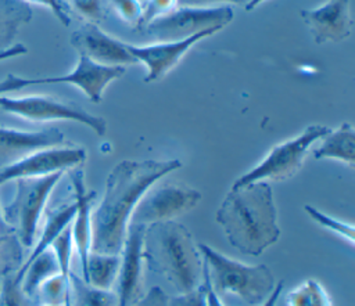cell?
<instances>
[{"label": "cell", "instance_id": "cell-37", "mask_svg": "<svg viewBox=\"0 0 355 306\" xmlns=\"http://www.w3.org/2000/svg\"><path fill=\"white\" fill-rule=\"evenodd\" d=\"M202 284L205 287V298H207V306H225L223 300H220V298L212 291V288L208 284V280L205 278L204 273H202Z\"/></svg>", "mask_w": 355, "mask_h": 306}, {"label": "cell", "instance_id": "cell-17", "mask_svg": "<svg viewBox=\"0 0 355 306\" xmlns=\"http://www.w3.org/2000/svg\"><path fill=\"white\" fill-rule=\"evenodd\" d=\"M71 181L75 191V204L76 210L73 219L71 222V233L73 246L78 252L82 276L86 271L87 258L90 253V238H92V204L96 198L94 191H87L85 186L83 172L80 169H75L71 173Z\"/></svg>", "mask_w": 355, "mask_h": 306}, {"label": "cell", "instance_id": "cell-34", "mask_svg": "<svg viewBox=\"0 0 355 306\" xmlns=\"http://www.w3.org/2000/svg\"><path fill=\"white\" fill-rule=\"evenodd\" d=\"M26 3H35V4H40V6H46L49 7L53 14L61 21L62 25L68 26L69 25V15H68V10L64 4L62 0H24Z\"/></svg>", "mask_w": 355, "mask_h": 306}, {"label": "cell", "instance_id": "cell-26", "mask_svg": "<svg viewBox=\"0 0 355 306\" xmlns=\"http://www.w3.org/2000/svg\"><path fill=\"white\" fill-rule=\"evenodd\" d=\"M33 299L37 305H58L71 306V287L69 277L57 273L47 278L37 288Z\"/></svg>", "mask_w": 355, "mask_h": 306}, {"label": "cell", "instance_id": "cell-6", "mask_svg": "<svg viewBox=\"0 0 355 306\" xmlns=\"http://www.w3.org/2000/svg\"><path fill=\"white\" fill-rule=\"evenodd\" d=\"M330 130V127L323 125L306 126L295 137L272 147L265 158L236 179L232 187H240L254 181H284L291 179L301 169L309 148Z\"/></svg>", "mask_w": 355, "mask_h": 306}, {"label": "cell", "instance_id": "cell-3", "mask_svg": "<svg viewBox=\"0 0 355 306\" xmlns=\"http://www.w3.org/2000/svg\"><path fill=\"white\" fill-rule=\"evenodd\" d=\"M141 252L147 269L162 276L178 294L202 282V255L183 224L166 220L146 226Z\"/></svg>", "mask_w": 355, "mask_h": 306}, {"label": "cell", "instance_id": "cell-29", "mask_svg": "<svg viewBox=\"0 0 355 306\" xmlns=\"http://www.w3.org/2000/svg\"><path fill=\"white\" fill-rule=\"evenodd\" d=\"M0 306H37V303L22 292L21 284L14 280V276H8L0 285Z\"/></svg>", "mask_w": 355, "mask_h": 306}, {"label": "cell", "instance_id": "cell-27", "mask_svg": "<svg viewBox=\"0 0 355 306\" xmlns=\"http://www.w3.org/2000/svg\"><path fill=\"white\" fill-rule=\"evenodd\" d=\"M304 210L306 212V215L315 222L318 223L320 227L329 230L330 233L337 234L338 237H341L343 240H345L349 245H354V235H355V228L352 224L341 222L338 219H334L323 212H320L319 209H316L315 206L311 205H304Z\"/></svg>", "mask_w": 355, "mask_h": 306}, {"label": "cell", "instance_id": "cell-19", "mask_svg": "<svg viewBox=\"0 0 355 306\" xmlns=\"http://www.w3.org/2000/svg\"><path fill=\"white\" fill-rule=\"evenodd\" d=\"M316 159H337L348 166L355 165V129L349 122L341 123L336 130H330L322 144L313 150Z\"/></svg>", "mask_w": 355, "mask_h": 306}, {"label": "cell", "instance_id": "cell-12", "mask_svg": "<svg viewBox=\"0 0 355 306\" xmlns=\"http://www.w3.org/2000/svg\"><path fill=\"white\" fill-rule=\"evenodd\" d=\"M146 226L129 223L119 253L118 306H132L143 296V234Z\"/></svg>", "mask_w": 355, "mask_h": 306}, {"label": "cell", "instance_id": "cell-15", "mask_svg": "<svg viewBox=\"0 0 355 306\" xmlns=\"http://www.w3.org/2000/svg\"><path fill=\"white\" fill-rule=\"evenodd\" d=\"M301 18L316 44L340 43L351 35L349 0H327L316 8L302 10Z\"/></svg>", "mask_w": 355, "mask_h": 306}, {"label": "cell", "instance_id": "cell-2", "mask_svg": "<svg viewBox=\"0 0 355 306\" xmlns=\"http://www.w3.org/2000/svg\"><path fill=\"white\" fill-rule=\"evenodd\" d=\"M229 244L244 255L259 256L280 238L277 209L269 181L232 187L215 213Z\"/></svg>", "mask_w": 355, "mask_h": 306}, {"label": "cell", "instance_id": "cell-8", "mask_svg": "<svg viewBox=\"0 0 355 306\" xmlns=\"http://www.w3.org/2000/svg\"><path fill=\"white\" fill-rule=\"evenodd\" d=\"M125 73V66L104 65L96 62L85 55H79V61L73 71L62 76H44V78H22L8 73L0 80V94L21 90L28 86L68 83L79 87L92 102H100L103 93L108 83L119 79Z\"/></svg>", "mask_w": 355, "mask_h": 306}, {"label": "cell", "instance_id": "cell-1", "mask_svg": "<svg viewBox=\"0 0 355 306\" xmlns=\"http://www.w3.org/2000/svg\"><path fill=\"white\" fill-rule=\"evenodd\" d=\"M180 166L179 159L118 162L108 173L100 205L92 213L90 252L121 253L132 212L141 195Z\"/></svg>", "mask_w": 355, "mask_h": 306}, {"label": "cell", "instance_id": "cell-11", "mask_svg": "<svg viewBox=\"0 0 355 306\" xmlns=\"http://www.w3.org/2000/svg\"><path fill=\"white\" fill-rule=\"evenodd\" d=\"M86 161V151L79 147H50L31 152L17 162L0 168V184L24 177H40L78 168Z\"/></svg>", "mask_w": 355, "mask_h": 306}, {"label": "cell", "instance_id": "cell-38", "mask_svg": "<svg viewBox=\"0 0 355 306\" xmlns=\"http://www.w3.org/2000/svg\"><path fill=\"white\" fill-rule=\"evenodd\" d=\"M283 288H284V282L283 281H279L277 284H276V288H275V291L272 292V295L261 305V306H277V300H279V298H280V295H282V292H283ZM233 306V305H232ZM236 306V305H234Z\"/></svg>", "mask_w": 355, "mask_h": 306}, {"label": "cell", "instance_id": "cell-24", "mask_svg": "<svg viewBox=\"0 0 355 306\" xmlns=\"http://www.w3.org/2000/svg\"><path fill=\"white\" fill-rule=\"evenodd\" d=\"M22 248L15 230L8 224L0 226V285L22 266Z\"/></svg>", "mask_w": 355, "mask_h": 306}, {"label": "cell", "instance_id": "cell-23", "mask_svg": "<svg viewBox=\"0 0 355 306\" xmlns=\"http://www.w3.org/2000/svg\"><path fill=\"white\" fill-rule=\"evenodd\" d=\"M71 306H118L116 292L90 285L82 277L69 273Z\"/></svg>", "mask_w": 355, "mask_h": 306}, {"label": "cell", "instance_id": "cell-41", "mask_svg": "<svg viewBox=\"0 0 355 306\" xmlns=\"http://www.w3.org/2000/svg\"><path fill=\"white\" fill-rule=\"evenodd\" d=\"M37 306H58V305H37Z\"/></svg>", "mask_w": 355, "mask_h": 306}, {"label": "cell", "instance_id": "cell-30", "mask_svg": "<svg viewBox=\"0 0 355 306\" xmlns=\"http://www.w3.org/2000/svg\"><path fill=\"white\" fill-rule=\"evenodd\" d=\"M176 7L178 0H146V6H143V11L136 24V28L141 29L154 18L165 15Z\"/></svg>", "mask_w": 355, "mask_h": 306}, {"label": "cell", "instance_id": "cell-28", "mask_svg": "<svg viewBox=\"0 0 355 306\" xmlns=\"http://www.w3.org/2000/svg\"><path fill=\"white\" fill-rule=\"evenodd\" d=\"M72 233H71V224H68L53 241L50 248L54 251L55 258L58 260L60 273L65 277H69L71 273V255H72Z\"/></svg>", "mask_w": 355, "mask_h": 306}, {"label": "cell", "instance_id": "cell-10", "mask_svg": "<svg viewBox=\"0 0 355 306\" xmlns=\"http://www.w3.org/2000/svg\"><path fill=\"white\" fill-rule=\"evenodd\" d=\"M154 184L139 199L129 223L148 226L151 223L175 220L201 201V192L186 184Z\"/></svg>", "mask_w": 355, "mask_h": 306}, {"label": "cell", "instance_id": "cell-35", "mask_svg": "<svg viewBox=\"0 0 355 306\" xmlns=\"http://www.w3.org/2000/svg\"><path fill=\"white\" fill-rule=\"evenodd\" d=\"M132 306H168V296L159 287H153Z\"/></svg>", "mask_w": 355, "mask_h": 306}, {"label": "cell", "instance_id": "cell-31", "mask_svg": "<svg viewBox=\"0 0 355 306\" xmlns=\"http://www.w3.org/2000/svg\"><path fill=\"white\" fill-rule=\"evenodd\" d=\"M168 306H207L204 284L201 282L197 288L189 292L178 294L172 298L168 296Z\"/></svg>", "mask_w": 355, "mask_h": 306}, {"label": "cell", "instance_id": "cell-5", "mask_svg": "<svg viewBox=\"0 0 355 306\" xmlns=\"http://www.w3.org/2000/svg\"><path fill=\"white\" fill-rule=\"evenodd\" d=\"M62 174L64 172H55L47 176L14 180V197L4 208H1V212L4 222L15 230L24 248H31L35 244L36 230L43 209L49 195Z\"/></svg>", "mask_w": 355, "mask_h": 306}, {"label": "cell", "instance_id": "cell-16", "mask_svg": "<svg viewBox=\"0 0 355 306\" xmlns=\"http://www.w3.org/2000/svg\"><path fill=\"white\" fill-rule=\"evenodd\" d=\"M64 133L57 127L43 130H18L0 126V168L8 166L37 150L58 147Z\"/></svg>", "mask_w": 355, "mask_h": 306}, {"label": "cell", "instance_id": "cell-21", "mask_svg": "<svg viewBox=\"0 0 355 306\" xmlns=\"http://www.w3.org/2000/svg\"><path fill=\"white\" fill-rule=\"evenodd\" d=\"M57 273H60L58 260L54 251L51 248H47L33 260H31V263L24 269L22 274L17 280L21 284L22 292L26 296L33 298L40 284L44 282L47 278L55 276Z\"/></svg>", "mask_w": 355, "mask_h": 306}, {"label": "cell", "instance_id": "cell-20", "mask_svg": "<svg viewBox=\"0 0 355 306\" xmlns=\"http://www.w3.org/2000/svg\"><path fill=\"white\" fill-rule=\"evenodd\" d=\"M76 210V204L75 201L68 204V205H62L60 208L51 209L47 216H46V223L43 226V231L40 238L37 240V242L35 244L32 252L29 253V256L26 258V260L22 263V266L18 269V271L14 274L15 281L18 282V277L22 274L24 269L31 263V260H33L37 255H40L43 251H46L47 248H50V245L53 244V241L57 238V235L68 226L71 224L73 215Z\"/></svg>", "mask_w": 355, "mask_h": 306}, {"label": "cell", "instance_id": "cell-32", "mask_svg": "<svg viewBox=\"0 0 355 306\" xmlns=\"http://www.w3.org/2000/svg\"><path fill=\"white\" fill-rule=\"evenodd\" d=\"M71 6L90 22L100 21L104 15L101 0H68Z\"/></svg>", "mask_w": 355, "mask_h": 306}, {"label": "cell", "instance_id": "cell-39", "mask_svg": "<svg viewBox=\"0 0 355 306\" xmlns=\"http://www.w3.org/2000/svg\"><path fill=\"white\" fill-rule=\"evenodd\" d=\"M265 0H250L245 6H244V8L247 10V11H252L257 6H259L261 3H263Z\"/></svg>", "mask_w": 355, "mask_h": 306}, {"label": "cell", "instance_id": "cell-33", "mask_svg": "<svg viewBox=\"0 0 355 306\" xmlns=\"http://www.w3.org/2000/svg\"><path fill=\"white\" fill-rule=\"evenodd\" d=\"M111 3L126 22L137 24L143 11V4L140 0H111Z\"/></svg>", "mask_w": 355, "mask_h": 306}, {"label": "cell", "instance_id": "cell-36", "mask_svg": "<svg viewBox=\"0 0 355 306\" xmlns=\"http://www.w3.org/2000/svg\"><path fill=\"white\" fill-rule=\"evenodd\" d=\"M250 0H178V6H187V7H209V6H223L225 3L229 4H240L245 6Z\"/></svg>", "mask_w": 355, "mask_h": 306}, {"label": "cell", "instance_id": "cell-9", "mask_svg": "<svg viewBox=\"0 0 355 306\" xmlns=\"http://www.w3.org/2000/svg\"><path fill=\"white\" fill-rule=\"evenodd\" d=\"M0 109L7 114L24 118L32 122L46 120H73L90 127L97 136H104L107 123L103 118L89 114L82 107L64 102L44 96L7 97L0 94Z\"/></svg>", "mask_w": 355, "mask_h": 306}, {"label": "cell", "instance_id": "cell-13", "mask_svg": "<svg viewBox=\"0 0 355 306\" xmlns=\"http://www.w3.org/2000/svg\"><path fill=\"white\" fill-rule=\"evenodd\" d=\"M215 32L218 30H202L176 42H158L148 46H135L125 43V46L137 62H143L147 66L148 72L144 78V82L150 83L159 80L182 60L190 47H193L197 42L214 35Z\"/></svg>", "mask_w": 355, "mask_h": 306}, {"label": "cell", "instance_id": "cell-4", "mask_svg": "<svg viewBox=\"0 0 355 306\" xmlns=\"http://www.w3.org/2000/svg\"><path fill=\"white\" fill-rule=\"evenodd\" d=\"M204 276L212 291L223 299L244 306H261L275 291L276 280L265 264H247L232 259L207 244H198Z\"/></svg>", "mask_w": 355, "mask_h": 306}, {"label": "cell", "instance_id": "cell-14", "mask_svg": "<svg viewBox=\"0 0 355 306\" xmlns=\"http://www.w3.org/2000/svg\"><path fill=\"white\" fill-rule=\"evenodd\" d=\"M71 44L79 53L104 65H133L137 61L128 51L125 43L104 33L94 22L87 21L71 36Z\"/></svg>", "mask_w": 355, "mask_h": 306}, {"label": "cell", "instance_id": "cell-7", "mask_svg": "<svg viewBox=\"0 0 355 306\" xmlns=\"http://www.w3.org/2000/svg\"><path fill=\"white\" fill-rule=\"evenodd\" d=\"M233 17V8L227 4L209 7L178 6L139 30L157 42H176L202 30H220L230 24Z\"/></svg>", "mask_w": 355, "mask_h": 306}, {"label": "cell", "instance_id": "cell-25", "mask_svg": "<svg viewBox=\"0 0 355 306\" xmlns=\"http://www.w3.org/2000/svg\"><path fill=\"white\" fill-rule=\"evenodd\" d=\"M286 306H333V302L318 280L308 278L287 294Z\"/></svg>", "mask_w": 355, "mask_h": 306}, {"label": "cell", "instance_id": "cell-18", "mask_svg": "<svg viewBox=\"0 0 355 306\" xmlns=\"http://www.w3.org/2000/svg\"><path fill=\"white\" fill-rule=\"evenodd\" d=\"M32 18L31 4L24 0H0V61L25 54L24 44H14L21 28Z\"/></svg>", "mask_w": 355, "mask_h": 306}, {"label": "cell", "instance_id": "cell-22", "mask_svg": "<svg viewBox=\"0 0 355 306\" xmlns=\"http://www.w3.org/2000/svg\"><path fill=\"white\" fill-rule=\"evenodd\" d=\"M121 256L119 253L90 252L87 258L86 271L82 278L93 287L111 289L118 278Z\"/></svg>", "mask_w": 355, "mask_h": 306}, {"label": "cell", "instance_id": "cell-40", "mask_svg": "<svg viewBox=\"0 0 355 306\" xmlns=\"http://www.w3.org/2000/svg\"><path fill=\"white\" fill-rule=\"evenodd\" d=\"M4 224H7V223L3 219V212H1V205H0V226H4Z\"/></svg>", "mask_w": 355, "mask_h": 306}]
</instances>
